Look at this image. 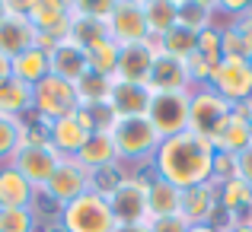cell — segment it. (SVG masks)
I'll list each match as a JSON object with an SVG mask.
<instances>
[{
  "instance_id": "cell-42",
  "label": "cell",
  "mask_w": 252,
  "mask_h": 232,
  "mask_svg": "<svg viewBox=\"0 0 252 232\" xmlns=\"http://www.w3.org/2000/svg\"><path fill=\"white\" fill-rule=\"evenodd\" d=\"M6 16H10V3H0V23H3Z\"/></svg>"
},
{
  "instance_id": "cell-43",
  "label": "cell",
  "mask_w": 252,
  "mask_h": 232,
  "mask_svg": "<svg viewBox=\"0 0 252 232\" xmlns=\"http://www.w3.org/2000/svg\"><path fill=\"white\" fill-rule=\"evenodd\" d=\"M246 121H249V134H252V102L246 105Z\"/></svg>"
},
{
  "instance_id": "cell-19",
  "label": "cell",
  "mask_w": 252,
  "mask_h": 232,
  "mask_svg": "<svg viewBox=\"0 0 252 232\" xmlns=\"http://www.w3.org/2000/svg\"><path fill=\"white\" fill-rule=\"evenodd\" d=\"M147 86L154 92H191V79H189V67H185V61L157 54L154 67H150Z\"/></svg>"
},
{
  "instance_id": "cell-30",
  "label": "cell",
  "mask_w": 252,
  "mask_h": 232,
  "mask_svg": "<svg viewBox=\"0 0 252 232\" xmlns=\"http://www.w3.org/2000/svg\"><path fill=\"white\" fill-rule=\"evenodd\" d=\"M109 89H112V79L93 74V70L80 79V83H77V92H80L83 108H93V105H105V99H109Z\"/></svg>"
},
{
  "instance_id": "cell-44",
  "label": "cell",
  "mask_w": 252,
  "mask_h": 232,
  "mask_svg": "<svg viewBox=\"0 0 252 232\" xmlns=\"http://www.w3.org/2000/svg\"><path fill=\"white\" fill-rule=\"evenodd\" d=\"M249 67H252V57H249Z\"/></svg>"
},
{
  "instance_id": "cell-7",
  "label": "cell",
  "mask_w": 252,
  "mask_h": 232,
  "mask_svg": "<svg viewBox=\"0 0 252 232\" xmlns=\"http://www.w3.org/2000/svg\"><path fill=\"white\" fill-rule=\"evenodd\" d=\"M230 111H233V105L223 96H217L211 86H195L189 92V130L208 137V140H214V134L220 130Z\"/></svg>"
},
{
  "instance_id": "cell-15",
  "label": "cell",
  "mask_w": 252,
  "mask_h": 232,
  "mask_svg": "<svg viewBox=\"0 0 252 232\" xmlns=\"http://www.w3.org/2000/svg\"><path fill=\"white\" fill-rule=\"evenodd\" d=\"M38 32L32 29V23L26 19V3H16L13 0L10 3V16L0 23V54L6 57V61H13V57H19L23 51H29L32 45H35Z\"/></svg>"
},
{
  "instance_id": "cell-34",
  "label": "cell",
  "mask_w": 252,
  "mask_h": 232,
  "mask_svg": "<svg viewBox=\"0 0 252 232\" xmlns=\"http://www.w3.org/2000/svg\"><path fill=\"white\" fill-rule=\"evenodd\" d=\"M195 54H201L211 67H217V64L223 61L220 57V29H217V26H208V29L198 32V51Z\"/></svg>"
},
{
  "instance_id": "cell-12",
  "label": "cell",
  "mask_w": 252,
  "mask_h": 232,
  "mask_svg": "<svg viewBox=\"0 0 252 232\" xmlns=\"http://www.w3.org/2000/svg\"><path fill=\"white\" fill-rule=\"evenodd\" d=\"M42 191L58 204V210H61V207H67L70 201H77L80 194L93 191V172H86L77 159H61V165L55 169V175L48 178V184H45Z\"/></svg>"
},
{
  "instance_id": "cell-20",
  "label": "cell",
  "mask_w": 252,
  "mask_h": 232,
  "mask_svg": "<svg viewBox=\"0 0 252 232\" xmlns=\"http://www.w3.org/2000/svg\"><path fill=\"white\" fill-rule=\"evenodd\" d=\"M214 150L217 153H243V150L252 143V134H249V121H246V105H233V111L227 115V121L220 124V130L214 134Z\"/></svg>"
},
{
  "instance_id": "cell-16",
  "label": "cell",
  "mask_w": 252,
  "mask_h": 232,
  "mask_svg": "<svg viewBox=\"0 0 252 232\" xmlns=\"http://www.w3.org/2000/svg\"><path fill=\"white\" fill-rule=\"evenodd\" d=\"M150 99H154V89H150V86L115 83V79H112V89H109L105 105L112 108L115 118H144V115H147Z\"/></svg>"
},
{
  "instance_id": "cell-3",
  "label": "cell",
  "mask_w": 252,
  "mask_h": 232,
  "mask_svg": "<svg viewBox=\"0 0 252 232\" xmlns=\"http://www.w3.org/2000/svg\"><path fill=\"white\" fill-rule=\"evenodd\" d=\"M109 130L122 162H141V159L154 156L160 147V134L147 118H115Z\"/></svg>"
},
{
  "instance_id": "cell-39",
  "label": "cell",
  "mask_w": 252,
  "mask_h": 232,
  "mask_svg": "<svg viewBox=\"0 0 252 232\" xmlns=\"http://www.w3.org/2000/svg\"><path fill=\"white\" fill-rule=\"evenodd\" d=\"M227 232H252V220H243V223H233V226H227Z\"/></svg>"
},
{
  "instance_id": "cell-23",
  "label": "cell",
  "mask_w": 252,
  "mask_h": 232,
  "mask_svg": "<svg viewBox=\"0 0 252 232\" xmlns=\"http://www.w3.org/2000/svg\"><path fill=\"white\" fill-rule=\"evenodd\" d=\"M182 210V191L172 188L163 178H150L147 181V220H163V216H176Z\"/></svg>"
},
{
  "instance_id": "cell-14",
  "label": "cell",
  "mask_w": 252,
  "mask_h": 232,
  "mask_svg": "<svg viewBox=\"0 0 252 232\" xmlns=\"http://www.w3.org/2000/svg\"><path fill=\"white\" fill-rule=\"evenodd\" d=\"M160 54L157 38H147L141 45H125L118 51V67H115V83H134V86H147L154 57Z\"/></svg>"
},
{
  "instance_id": "cell-33",
  "label": "cell",
  "mask_w": 252,
  "mask_h": 232,
  "mask_svg": "<svg viewBox=\"0 0 252 232\" xmlns=\"http://www.w3.org/2000/svg\"><path fill=\"white\" fill-rule=\"evenodd\" d=\"M220 57L223 61H249L252 57L249 45L243 42V35L236 32L233 23H230L227 29H220Z\"/></svg>"
},
{
  "instance_id": "cell-24",
  "label": "cell",
  "mask_w": 252,
  "mask_h": 232,
  "mask_svg": "<svg viewBox=\"0 0 252 232\" xmlns=\"http://www.w3.org/2000/svg\"><path fill=\"white\" fill-rule=\"evenodd\" d=\"M10 67H13V79H19V83H26V86H35L51 74V51L32 45L29 51H23L19 57H13Z\"/></svg>"
},
{
  "instance_id": "cell-32",
  "label": "cell",
  "mask_w": 252,
  "mask_h": 232,
  "mask_svg": "<svg viewBox=\"0 0 252 232\" xmlns=\"http://www.w3.org/2000/svg\"><path fill=\"white\" fill-rule=\"evenodd\" d=\"M0 232H38L35 210L0 207Z\"/></svg>"
},
{
  "instance_id": "cell-13",
  "label": "cell",
  "mask_w": 252,
  "mask_h": 232,
  "mask_svg": "<svg viewBox=\"0 0 252 232\" xmlns=\"http://www.w3.org/2000/svg\"><path fill=\"white\" fill-rule=\"evenodd\" d=\"M211 89L223 96L230 105H249L252 102V67L249 61H220L211 74Z\"/></svg>"
},
{
  "instance_id": "cell-10",
  "label": "cell",
  "mask_w": 252,
  "mask_h": 232,
  "mask_svg": "<svg viewBox=\"0 0 252 232\" xmlns=\"http://www.w3.org/2000/svg\"><path fill=\"white\" fill-rule=\"evenodd\" d=\"M109 207L115 213L118 226H144L147 223V181L128 175L109 194Z\"/></svg>"
},
{
  "instance_id": "cell-18",
  "label": "cell",
  "mask_w": 252,
  "mask_h": 232,
  "mask_svg": "<svg viewBox=\"0 0 252 232\" xmlns=\"http://www.w3.org/2000/svg\"><path fill=\"white\" fill-rule=\"evenodd\" d=\"M179 213L185 216L189 226H195V223H211L214 226V216L220 213V207H217V184L208 181V184L182 191V210Z\"/></svg>"
},
{
  "instance_id": "cell-40",
  "label": "cell",
  "mask_w": 252,
  "mask_h": 232,
  "mask_svg": "<svg viewBox=\"0 0 252 232\" xmlns=\"http://www.w3.org/2000/svg\"><path fill=\"white\" fill-rule=\"evenodd\" d=\"M189 232H220V229L211 226V223H195V226H189Z\"/></svg>"
},
{
  "instance_id": "cell-21",
  "label": "cell",
  "mask_w": 252,
  "mask_h": 232,
  "mask_svg": "<svg viewBox=\"0 0 252 232\" xmlns=\"http://www.w3.org/2000/svg\"><path fill=\"white\" fill-rule=\"evenodd\" d=\"M51 74L77 86L86 74H90V61H86V51H83L77 42H70V38L58 42L55 48H51Z\"/></svg>"
},
{
  "instance_id": "cell-37",
  "label": "cell",
  "mask_w": 252,
  "mask_h": 232,
  "mask_svg": "<svg viewBox=\"0 0 252 232\" xmlns=\"http://www.w3.org/2000/svg\"><path fill=\"white\" fill-rule=\"evenodd\" d=\"M233 26H236V32L243 35V42H246V45H249V51H252V6H249L246 13H243V16H236V19H233Z\"/></svg>"
},
{
  "instance_id": "cell-25",
  "label": "cell",
  "mask_w": 252,
  "mask_h": 232,
  "mask_svg": "<svg viewBox=\"0 0 252 232\" xmlns=\"http://www.w3.org/2000/svg\"><path fill=\"white\" fill-rule=\"evenodd\" d=\"M144 19H147L150 38H163L179 26V3L172 0H144Z\"/></svg>"
},
{
  "instance_id": "cell-41",
  "label": "cell",
  "mask_w": 252,
  "mask_h": 232,
  "mask_svg": "<svg viewBox=\"0 0 252 232\" xmlns=\"http://www.w3.org/2000/svg\"><path fill=\"white\" fill-rule=\"evenodd\" d=\"M118 232H147V223L144 226H118Z\"/></svg>"
},
{
  "instance_id": "cell-11",
  "label": "cell",
  "mask_w": 252,
  "mask_h": 232,
  "mask_svg": "<svg viewBox=\"0 0 252 232\" xmlns=\"http://www.w3.org/2000/svg\"><path fill=\"white\" fill-rule=\"evenodd\" d=\"M105 29H109V38L118 48L147 42L150 32H147V19H144V3H137V0L115 3L112 6V16L105 19Z\"/></svg>"
},
{
  "instance_id": "cell-5",
  "label": "cell",
  "mask_w": 252,
  "mask_h": 232,
  "mask_svg": "<svg viewBox=\"0 0 252 232\" xmlns=\"http://www.w3.org/2000/svg\"><path fill=\"white\" fill-rule=\"evenodd\" d=\"M61 159L64 156L58 153L48 140H26V137H23V147L13 153L10 165L32 184V188L42 191L45 184H48V178L55 175V169L61 165Z\"/></svg>"
},
{
  "instance_id": "cell-38",
  "label": "cell",
  "mask_w": 252,
  "mask_h": 232,
  "mask_svg": "<svg viewBox=\"0 0 252 232\" xmlns=\"http://www.w3.org/2000/svg\"><path fill=\"white\" fill-rule=\"evenodd\" d=\"M6 79H13V67H10V61L0 54V86H3Z\"/></svg>"
},
{
  "instance_id": "cell-36",
  "label": "cell",
  "mask_w": 252,
  "mask_h": 232,
  "mask_svg": "<svg viewBox=\"0 0 252 232\" xmlns=\"http://www.w3.org/2000/svg\"><path fill=\"white\" fill-rule=\"evenodd\" d=\"M236 178H243L246 184H252V143L243 153H236Z\"/></svg>"
},
{
  "instance_id": "cell-2",
  "label": "cell",
  "mask_w": 252,
  "mask_h": 232,
  "mask_svg": "<svg viewBox=\"0 0 252 232\" xmlns=\"http://www.w3.org/2000/svg\"><path fill=\"white\" fill-rule=\"evenodd\" d=\"M61 232H118L109 197H102L99 191H86L67 207H61Z\"/></svg>"
},
{
  "instance_id": "cell-8",
  "label": "cell",
  "mask_w": 252,
  "mask_h": 232,
  "mask_svg": "<svg viewBox=\"0 0 252 232\" xmlns=\"http://www.w3.org/2000/svg\"><path fill=\"white\" fill-rule=\"evenodd\" d=\"M144 118L154 124L160 140L189 130V92H154Z\"/></svg>"
},
{
  "instance_id": "cell-22",
  "label": "cell",
  "mask_w": 252,
  "mask_h": 232,
  "mask_svg": "<svg viewBox=\"0 0 252 232\" xmlns=\"http://www.w3.org/2000/svg\"><path fill=\"white\" fill-rule=\"evenodd\" d=\"M35 197H38V188H32L10 162L0 165V207L35 210Z\"/></svg>"
},
{
  "instance_id": "cell-1",
  "label": "cell",
  "mask_w": 252,
  "mask_h": 232,
  "mask_svg": "<svg viewBox=\"0 0 252 232\" xmlns=\"http://www.w3.org/2000/svg\"><path fill=\"white\" fill-rule=\"evenodd\" d=\"M214 156L217 150L208 137L195 134V130H182L176 137L160 140L150 162H154L157 178L169 181L179 191H189V188H198V184L214 181Z\"/></svg>"
},
{
  "instance_id": "cell-4",
  "label": "cell",
  "mask_w": 252,
  "mask_h": 232,
  "mask_svg": "<svg viewBox=\"0 0 252 232\" xmlns=\"http://www.w3.org/2000/svg\"><path fill=\"white\" fill-rule=\"evenodd\" d=\"M77 108H83L80 92H77V86L67 83V79L48 74L42 83L32 86V111H35L45 124L58 121V118L70 115V111H77Z\"/></svg>"
},
{
  "instance_id": "cell-31",
  "label": "cell",
  "mask_w": 252,
  "mask_h": 232,
  "mask_svg": "<svg viewBox=\"0 0 252 232\" xmlns=\"http://www.w3.org/2000/svg\"><path fill=\"white\" fill-rule=\"evenodd\" d=\"M211 19H214V6L211 3H179V26H185V29L191 32H201L211 26Z\"/></svg>"
},
{
  "instance_id": "cell-35",
  "label": "cell",
  "mask_w": 252,
  "mask_h": 232,
  "mask_svg": "<svg viewBox=\"0 0 252 232\" xmlns=\"http://www.w3.org/2000/svg\"><path fill=\"white\" fill-rule=\"evenodd\" d=\"M147 232H189V223H185L182 213L163 216V220H147Z\"/></svg>"
},
{
  "instance_id": "cell-9",
  "label": "cell",
  "mask_w": 252,
  "mask_h": 232,
  "mask_svg": "<svg viewBox=\"0 0 252 232\" xmlns=\"http://www.w3.org/2000/svg\"><path fill=\"white\" fill-rule=\"evenodd\" d=\"M26 19L38 35L51 38V42H64L70 38V26H74V6L61 3V0H35L26 3Z\"/></svg>"
},
{
  "instance_id": "cell-29",
  "label": "cell",
  "mask_w": 252,
  "mask_h": 232,
  "mask_svg": "<svg viewBox=\"0 0 252 232\" xmlns=\"http://www.w3.org/2000/svg\"><path fill=\"white\" fill-rule=\"evenodd\" d=\"M23 137H26V124L23 121L0 115V165H6L13 159V153L23 147Z\"/></svg>"
},
{
  "instance_id": "cell-17",
  "label": "cell",
  "mask_w": 252,
  "mask_h": 232,
  "mask_svg": "<svg viewBox=\"0 0 252 232\" xmlns=\"http://www.w3.org/2000/svg\"><path fill=\"white\" fill-rule=\"evenodd\" d=\"M74 159L83 165L86 172H93V175H96V172L112 169V165H122L118 150H115V140H112V130H105V128H99L96 134L83 143V150Z\"/></svg>"
},
{
  "instance_id": "cell-27",
  "label": "cell",
  "mask_w": 252,
  "mask_h": 232,
  "mask_svg": "<svg viewBox=\"0 0 252 232\" xmlns=\"http://www.w3.org/2000/svg\"><path fill=\"white\" fill-rule=\"evenodd\" d=\"M157 48H160V54H166V57L189 61V57L198 51V32L185 29V26H176V29H169L163 38H157Z\"/></svg>"
},
{
  "instance_id": "cell-6",
  "label": "cell",
  "mask_w": 252,
  "mask_h": 232,
  "mask_svg": "<svg viewBox=\"0 0 252 232\" xmlns=\"http://www.w3.org/2000/svg\"><path fill=\"white\" fill-rule=\"evenodd\" d=\"M96 130H99V128H96V118H93V111H90V108H77V111H70V115L51 121L48 128H45V137H48V143H51V147H55L64 159H74V156L83 150V143L90 140Z\"/></svg>"
},
{
  "instance_id": "cell-26",
  "label": "cell",
  "mask_w": 252,
  "mask_h": 232,
  "mask_svg": "<svg viewBox=\"0 0 252 232\" xmlns=\"http://www.w3.org/2000/svg\"><path fill=\"white\" fill-rule=\"evenodd\" d=\"M32 111V86L19 83V79H6L0 86V115L23 121V115Z\"/></svg>"
},
{
  "instance_id": "cell-28",
  "label": "cell",
  "mask_w": 252,
  "mask_h": 232,
  "mask_svg": "<svg viewBox=\"0 0 252 232\" xmlns=\"http://www.w3.org/2000/svg\"><path fill=\"white\" fill-rule=\"evenodd\" d=\"M118 45L112 42L109 35L99 38V42H93L90 48H86V61H90V70L105 79H115V67H118Z\"/></svg>"
}]
</instances>
